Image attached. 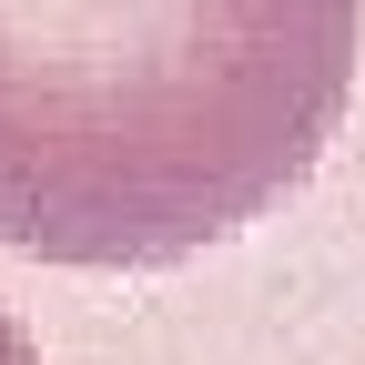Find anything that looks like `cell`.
I'll use <instances>...</instances> for the list:
<instances>
[{"instance_id":"obj_1","label":"cell","mask_w":365,"mask_h":365,"mask_svg":"<svg viewBox=\"0 0 365 365\" xmlns=\"http://www.w3.org/2000/svg\"><path fill=\"white\" fill-rule=\"evenodd\" d=\"M365 0H0V244L143 274L264 223L355 102Z\"/></svg>"},{"instance_id":"obj_2","label":"cell","mask_w":365,"mask_h":365,"mask_svg":"<svg viewBox=\"0 0 365 365\" xmlns=\"http://www.w3.org/2000/svg\"><path fill=\"white\" fill-rule=\"evenodd\" d=\"M0 365H41V345H31V325H21L11 304H0Z\"/></svg>"}]
</instances>
